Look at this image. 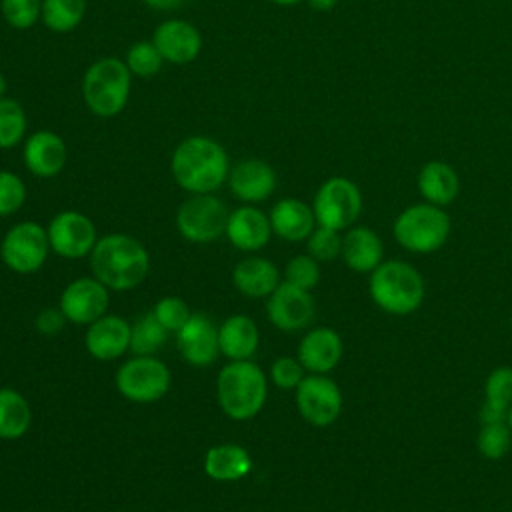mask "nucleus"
Wrapping results in <instances>:
<instances>
[{"instance_id":"7","label":"nucleus","mask_w":512,"mask_h":512,"mask_svg":"<svg viewBox=\"0 0 512 512\" xmlns=\"http://www.w3.org/2000/svg\"><path fill=\"white\" fill-rule=\"evenodd\" d=\"M312 210L318 226L332 230L350 228L362 212L360 188L344 176H332L320 184L314 194Z\"/></svg>"},{"instance_id":"15","label":"nucleus","mask_w":512,"mask_h":512,"mask_svg":"<svg viewBox=\"0 0 512 512\" xmlns=\"http://www.w3.org/2000/svg\"><path fill=\"white\" fill-rule=\"evenodd\" d=\"M152 42L162 54L164 62L170 64H188L196 60L202 50L200 30L180 18H168L160 22L152 34Z\"/></svg>"},{"instance_id":"36","label":"nucleus","mask_w":512,"mask_h":512,"mask_svg":"<svg viewBox=\"0 0 512 512\" xmlns=\"http://www.w3.org/2000/svg\"><path fill=\"white\" fill-rule=\"evenodd\" d=\"M308 242V254L318 262L334 260L342 252V236L338 230L318 226L312 230V234L306 238Z\"/></svg>"},{"instance_id":"38","label":"nucleus","mask_w":512,"mask_h":512,"mask_svg":"<svg viewBox=\"0 0 512 512\" xmlns=\"http://www.w3.org/2000/svg\"><path fill=\"white\" fill-rule=\"evenodd\" d=\"M26 202V186L14 172L0 170V216L18 212Z\"/></svg>"},{"instance_id":"14","label":"nucleus","mask_w":512,"mask_h":512,"mask_svg":"<svg viewBox=\"0 0 512 512\" xmlns=\"http://www.w3.org/2000/svg\"><path fill=\"white\" fill-rule=\"evenodd\" d=\"M62 314L74 324H92L108 310V288L96 278H76L60 294Z\"/></svg>"},{"instance_id":"13","label":"nucleus","mask_w":512,"mask_h":512,"mask_svg":"<svg viewBox=\"0 0 512 512\" xmlns=\"http://www.w3.org/2000/svg\"><path fill=\"white\" fill-rule=\"evenodd\" d=\"M314 298L310 290H302L290 282H280L268 296V320L282 332H298L314 320Z\"/></svg>"},{"instance_id":"5","label":"nucleus","mask_w":512,"mask_h":512,"mask_svg":"<svg viewBox=\"0 0 512 512\" xmlns=\"http://www.w3.org/2000/svg\"><path fill=\"white\" fill-rule=\"evenodd\" d=\"M374 304L394 316H406L420 308L424 300V280L420 272L402 260H386L368 282Z\"/></svg>"},{"instance_id":"25","label":"nucleus","mask_w":512,"mask_h":512,"mask_svg":"<svg viewBox=\"0 0 512 512\" xmlns=\"http://www.w3.org/2000/svg\"><path fill=\"white\" fill-rule=\"evenodd\" d=\"M416 184L422 198L428 204H434L440 208L452 204L460 192V178L456 170L442 160L426 162L418 172Z\"/></svg>"},{"instance_id":"30","label":"nucleus","mask_w":512,"mask_h":512,"mask_svg":"<svg viewBox=\"0 0 512 512\" xmlns=\"http://www.w3.org/2000/svg\"><path fill=\"white\" fill-rule=\"evenodd\" d=\"M166 338H168V330L156 320L154 312H148L132 324L130 350L136 356H152L164 346Z\"/></svg>"},{"instance_id":"11","label":"nucleus","mask_w":512,"mask_h":512,"mask_svg":"<svg viewBox=\"0 0 512 512\" xmlns=\"http://www.w3.org/2000/svg\"><path fill=\"white\" fill-rule=\"evenodd\" d=\"M296 406L308 424L324 428L340 416L342 392L328 376L310 374L296 386Z\"/></svg>"},{"instance_id":"41","label":"nucleus","mask_w":512,"mask_h":512,"mask_svg":"<svg viewBox=\"0 0 512 512\" xmlns=\"http://www.w3.org/2000/svg\"><path fill=\"white\" fill-rule=\"evenodd\" d=\"M64 324H66V316L62 314V310L58 308H46V310H42L38 316H36V328H38V332H42V334H48V336H52V334H58L62 328H64Z\"/></svg>"},{"instance_id":"47","label":"nucleus","mask_w":512,"mask_h":512,"mask_svg":"<svg viewBox=\"0 0 512 512\" xmlns=\"http://www.w3.org/2000/svg\"><path fill=\"white\" fill-rule=\"evenodd\" d=\"M506 422H508V426H510V430H512V406L508 408V418H506Z\"/></svg>"},{"instance_id":"35","label":"nucleus","mask_w":512,"mask_h":512,"mask_svg":"<svg viewBox=\"0 0 512 512\" xmlns=\"http://www.w3.org/2000/svg\"><path fill=\"white\" fill-rule=\"evenodd\" d=\"M486 400L488 404L508 410L512 406V368L510 366H498L494 368L484 384Z\"/></svg>"},{"instance_id":"8","label":"nucleus","mask_w":512,"mask_h":512,"mask_svg":"<svg viewBox=\"0 0 512 512\" xmlns=\"http://www.w3.org/2000/svg\"><path fill=\"white\" fill-rule=\"evenodd\" d=\"M116 388L130 402H156L170 388V370L154 356H134L116 370Z\"/></svg>"},{"instance_id":"19","label":"nucleus","mask_w":512,"mask_h":512,"mask_svg":"<svg viewBox=\"0 0 512 512\" xmlns=\"http://www.w3.org/2000/svg\"><path fill=\"white\" fill-rule=\"evenodd\" d=\"M132 326L114 314H104L102 318L88 324L84 342L90 356L96 360H116L130 348Z\"/></svg>"},{"instance_id":"18","label":"nucleus","mask_w":512,"mask_h":512,"mask_svg":"<svg viewBox=\"0 0 512 512\" xmlns=\"http://www.w3.org/2000/svg\"><path fill=\"white\" fill-rule=\"evenodd\" d=\"M22 158L28 172L38 178H52L66 164V142L52 130H38L24 140Z\"/></svg>"},{"instance_id":"4","label":"nucleus","mask_w":512,"mask_h":512,"mask_svg":"<svg viewBox=\"0 0 512 512\" xmlns=\"http://www.w3.org/2000/svg\"><path fill=\"white\" fill-rule=\"evenodd\" d=\"M132 72L116 56L92 62L82 76V98L86 108L98 118H114L128 104Z\"/></svg>"},{"instance_id":"43","label":"nucleus","mask_w":512,"mask_h":512,"mask_svg":"<svg viewBox=\"0 0 512 512\" xmlns=\"http://www.w3.org/2000/svg\"><path fill=\"white\" fill-rule=\"evenodd\" d=\"M148 8L158 10V12H168V10H178L182 8L188 0H142Z\"/></svg>"},{"instance_id":"29","label":"nucleus","mask_w":512,"mask_h":512,"mask_svg":"<svg viewBox=\"0 0 512 512\" xmlns=\"http://www.w3.org/2000/svg\"><path fill=\"white\" fill-rule=\"evenodd\" d=\"M86 6V0H42L40 20L48 30L66 34L82 22Z\"/></svg>"},{"instance_id":"34","label":"nucleus","mask_w":512,"mask_h":512,"mask_svg":"<svg viewBox=\"0 0 512 512\" xmlns=\"http://www.w3.org/2000/svg\"><path fill=\"white\" fill-rule=\"evenodd\" d=\"M4 20L16 30H28L40 20L42 0H0Z\"/></svg>"},{"instance_id":"39","label":"nucleus","mask_w":512,"mask_h":512,"mask_svg":"<svg viewBox=\"0 0 512 512\" xmlns=\"http://www.w3.org/2000/svg\"><path fill=\"white\" fill-rule=\"evenodd\" d=\"M152 312H154L156 320L168 332H178L186 324V320L190 318L188 304L182 298H178V296H164V298H160Z\"/></svg>"},{"instance_id":"23","label":"nucleus","mask_w":512,"mask_h":512,"mask_svg":"<svg viewBox=\"0 0 512 512\" xmlns=\"http://www.w3.org/2000/svg\"><path fill=\"white\" fill-rule=\"evenodd\" d=\"M346 266L354 272H374L384 258V246L380 236L366 226L348 228L342 236V252Z\"/></svg>"},{"instance_id":"27","label":"nucleus","mask_w":512,"mask_h":512,"mask_svg":"<svg viewBox=\"0 0 512 512\" xmlns=\"http://www.w3.org/2000/svg\"><path fill=\"white\" fill-rule=\"evenodd\" d=\"M252 470V458L244 446L218 444L204 456V472L216 482H234L248 476Z\"/></svg>"},{"instance_id":"24","label":"nucleus","mask_w":512,"mask_h":512,"mask_svg":"<svg viewBox=\"0 0 512 512\" xmlns=\"http://www.w3.org/2000/svg\"><path fill=\"white\" fill-rule=\"evenodd\" d=\"M232 282L246 298H264L276 290L280 284V274L268 258L250 256L234 266Z\"/></svg>"},{"instance_id":"6","label":"nucleus","mask_w":512,"mask_h":512,"mask_svg":"<svg viewBox=\"0 0 512 512\" xmlns=\"http://www.w3.org/2000/svg\"><path fill=\"white\" fill-rule=\"evenodd\" d=\"M394 240L414 254H430L444 246L450 236L448 214L434 204L422 202L404 208L392 224Z\"/></svg>"},{"instance_id":"42","label":"nucleus","mask_w":512,"mask_h":512,"mask_svg":"<svg viewBox=\"0 0 512 512\" xmlns=\"http://www.w3.org/2000/svg\"><path fill=\"white\" fill-rule=\"evenodd\" d=\"M478 416H480L482 424L506 422V418H508V410H502V408H496V406H492V404L484 402V404H482V408H480V412H478Z\"/></svg>"},{"instance_id":"2","label":"nucleus","mask_w":512,"mask_h":512,"mask_svg":"<svg viewBox=\"0 0 512 512\" xmlns=\"http://www.w3.org/2000/svg\"><path fill=\"white\" fill-rule=\"evenodd\" d=\"M90 266L96 280L108 290H132L150 270V256L144 244L128 234H106L90 252Z\"/></svg>"},{"instance_id":"45","label":"nucleus","mask_w":512,"mask_h":512,"mask_svg":"<svg viewBox=\"0 0 512 512\" xmlns=\"http://www.w3.org/2000/svg\"><path fill=\"white\" fill-rule=\"evenodd\" d=\"M6 90H8V82H6L4 74L0 72V100H2V98H6Z\"/></svg>"},{"instance_id":"21","label":"nucleus","mask_w":512,"mask_h":512,"mask_svg":"<svg viewBox=\"0 0 512 512\" xmlns=\"http://www.w3.org/2000/svg\"><path fill=\"white\" fill-rule=\"evenodd\" d=\"M310 374H326L334 370L342 358V338L328 326L312 328L298 344V356Z\"/></svg>"},{"instance_id":"10","label":"nucleus","mask_w":512,"mask_h":512,"mask_svg":"<svg viewBox=\"0 0 512 512\" xmlns=\"http://www.w3.org/2000/svg\"><path fill=\"white\" fill-rule=\"evenodd\" d=\"M48 252V232L32 220L14 224L0 244L2 262L18 274H32L40 270L46 262Z\"/></svg>"},{"instance_id":"26","label":"nucleus","mask_w":512,"mask_h":512,"mask_svg":"<svg viewBox=\"0 0 512 512\" xmlns=\"http://www.w3.org/2000/svg\"><path fill=\"white\" fill-rule=\"evenodd\" d=\"M258 342V326L244 314H234L218 326L220 352L230 360H250L258 348Z\"/></svg>"},{"instance_id":"12","label":"nucleus","mask_w":512,"mask_h":512,"mask_svg":"<svg viewBox=\"0 0 512 512\" xmlns=\"http://www.w3.org/2000/svg\"><path fill=\"white\" fill-rule=\"evenodd\" d=\"M46 232H48L50 250L62 258L88 256L98 242L94 222L78 210L58 212L50 220Z\"/></svg>"},{"instance_id":"31","label":"nucleus","mask_w":512,"mask_h":512,"mask_svg":"<svg viewBox=\"0 0 512 512\" xmlns=\"http://www.w3.org/2000/svg\"><path fill=\"white\" fill-rule=\"evenodd\" d=\"M26 112L14 98L0 100V150H10L24 140Z\"/></svg>"},{"instance_id":"3","label":"nucleus","mask_w":512,"mask_h":512,"mask_svg":"<svg viewBox=\"0 0 512 512\" xmlns=\"http://www.w3.org/2000/svg\"><path fill=\"white\" fill-rule=\"evenodd\" d=\"M268 380L262 368L250 360H230L218 374L216 398L232 420L254 418L266 402Z\"/></svg>"},{"instance_id":"32","label":"nucleus","mask_w":512,"mask_h":512,"mask_svg":"<svg viewBox=\"0 0 512 512\" xmlns=\"http://www.w3.org/2000/svg\"><path fill=\"white\" fill-rule=\"evenodd\" d=\"M476 448L488 460H502L512 448V430L508 422L482 424L476 438Z\"/></svg>"},{"instance_id":"9","label":"nucleus","mask_w":512,"mask_h":512,"mask_svg":"<svg viewBox=\"0 0 512 512\" xmlns=\"http://www.w3.org/2000/svg\"><path fill=\"white\" fill-rule=\"evenodd\" d=\"M228 214L226 204L214 194H192L178 206L176 228L186 240L206 244L226 232Z\"/></svg>"},{"instance_id":"44","label":"nucleus","mask_w":512,"mask_h":512,"mask_svg":"<svg viewBox=\"0 0 512 512\" xmlns=\"http://www.w3.org/2000/svg\"><path fill=\"white\" fill-rule=\"evenodd\" d=\"M306 4L318 12H326L332 10L338 4V0H306Z\"/></svg>"},{"instance_id":"46","label":"nucleus","mask_w":512,"mask_h":512,"mask_svg":"<svg viewBox=\"0 0 512 512\" xmlns=\"http://www.w3.org/2000/svg\"><path fill=\"white\" fill-rule=\"evenodd\" d=\"M268 2H272L276 6H294V4H300L302 0H268Z\"/></svg>"},{"instance_id":"17","label":"nucleus","mask_w":512,"mask_h":512,"mask_svg":"<svg viewBox=\"0 0 512 512\" xmlns=\"http://www.w3.org/2000/svg\"><path fill=\"white\" fill-rule=\"evenodd\" d=\"M226 182L238 200L258 204L270 198L276 190V172L260 158H244L230 168Z\"/></svg>"},{"instance_id":"37","label":"nucleus","mask_w":512,"mask_h":512,"mask_svg":"<svg viewBox=\"0 0 512 512\" xmlns=\"http://www.w3.org/2000/svg\"><path fill=\"white\" fill-rule=\"evenodd\" d=\"M284 280L302 288V290H310L318 284L320 280V266L318 260H314L310 254H300L294 256L284 270Z\"/></svg>"},{"instance_id":"20","label":"nucleus","mask_w":512,"mask_h":512,"mask_svg":"<svg viewBox=\"0 0 512 512\" xmlns=\"http://www.w3.org/2000/svg\"><path fill=\"white\" fill-rule=\"evenodd\" d=\"M226 238L242 252H256L264 248L272 236L270 218L256 206L246 204L228 214Z\"/></svg>"},{"instance_id":"22","label":"nucleus","mask_w":512,"mask_h":512,"mask_svg":"<svg viewBox=\"0 0 512 512\" xmlns=\"http://www.w3.org/2000/svg\"><path fill=\"white\" fill-rule=\"evenodd\" d=\"M270 226L276 236L288 242L306 240L316 228V216L312 206L298 198H282L278 200L270 214Z\"/></svg>"},{"instance_id":"33","label":"nucleus","mask_w":512,"mask_h":512,"mask_svg":"<svg viewBox=\"0 0 512 512\" xmlns=\"http://www.w3.org/2000/svg\"><path fill=\"white\" fill-rule=\"evenodd\" d=\"M124 62H126L128 70L132 72V76L150 78L160 72L164 58L152 40H140L128 48Z\"/></svg>"},{"instance_id":"16","label":"nucleus","mask_w":512,"mask_h":512,"mask_svg":"<svg viewBox=\"0 0 512 512\" xmlns=\"http://www.w3.org/2000/svg\"><path fill=\"white\" fill-rule=\"evenodd\" d=\"M176 344L182 358L198 368L210 366L220 354L218 328L202 312L190 314L186 324L176 332Z\"/></svg>"},{"instance_id":"40","label":"nucleus","mask_w":512,"mask_h":512,"mask_svg":"<svg viewBox=\"0 0 512 512\" xmlns=\"http://www.w3.org/2000/svg\"><path fill=\"white\" fill-rule=\"evenodd\" d=\"M270 378H272V382L278 388L292 390V388H296L302 382L304 366L300 364L298 358H292V356L276 358L272 368H270Z\"/></svg>"},{"instance_id":"1","label":"nucleus","mask_w":512,"mask_h":512,"mask_svg":"<svg viewBox=\"0 0 512 512\" xmlns=\"http://www.w3.org/2000/svg\"><path fill=\"white\" fill-rule=\"evenodd\" d=\"M230 160L210 136H188L172 152L170 170L176 184L190 194L216 192L230 174Z\"/></svg>"},{"instance_id":"28","label":"nucleus","mask_w":512,"mask_h":512,"mask_svg":"<svg viewBox=\"0 0 512 512\" xmlns=\"http://www.w3.org/2000/svg\"><path fill=\"white\" fill-rule=\"evenodd\" d=\"M32 422L28 400L14 388H0V438L16 440L24 436Z\"/></svg>"}]
</instances>
